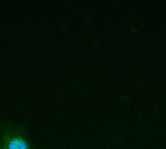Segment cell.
<instances>
[{
    "mask_svg": "<svg viewBox=\"0 0 166 149\" xmlns=\"http://www.w3.org/2000/svg\"><path fill=\"white\" fill-rule=\"evenodd\" d=\"M0 149H38L24 125L7 121L0 128Z\"/></svg>",
    "mask_w": 166,
    "mask_h": 149,
    "instance_id": "1",
    "label": "cell"
}]
</instances>
